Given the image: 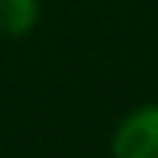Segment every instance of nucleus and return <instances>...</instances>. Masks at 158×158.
I'll return each instance as SVG.
<instances>
[{
  "mask_svg": "<svg viewBox=\"0 0 158 158\" xmlns=\"http://www.w3.org/2000/svg\"><path fill=\"white\" fill-rule=\"evenodd\" d=\"M42 6L39 0H0V35L23 39L39 26Z\"/></svg>",
  "mask_w": 158,
  "mask_h": 158,
  "instance_id": "f03ea898",
  "label": "nucleus"
},
{
  "mask_svg": "<svg viewBox=\"0 0 158 158\" xmlns=\"http://www.w3.org/2000/svg\"><path fill=\"white\" fill-rule=\"evenodd\" d=\"M113 158H158V103L129 110L110 139Z\"/></svg>",
  "mask_w": 158,
  "mask_h": 158,
  "instance_id": "f257e3e1",
  "label": "nucleus"
}]
</instances>
